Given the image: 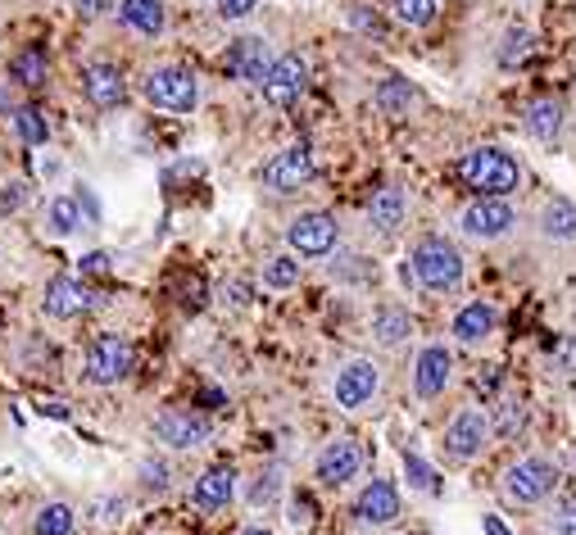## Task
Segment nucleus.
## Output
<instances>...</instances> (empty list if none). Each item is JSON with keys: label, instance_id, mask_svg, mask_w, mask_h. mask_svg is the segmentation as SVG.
I'll list each match as a JSON object with an SVG mask.
<instances>
[{"label": "nucleus", "instance_id": "obj_1", "mask_svg": "<svg viewBox=\"0 0 576 535\" xmlns=\"http://www.w3.org/2000/svg\"><path fill=\"white\" fill-rule=\"evenodd\" d=\"M459 177L476 196H508L522 182V168L508 151H500V145H476V151H467L459 160Z\"/></svg>", "mask_w": 576, "mask_h": 535}, {"label": "nucleus", "instance_id": "obj_2", "mask_svg": "<svg viewBox=\"0 0 576 535\" xmlns=\"http://www.w3.org/2000/svg\"><path fill=\"white\" fill-rule=\"evenodd\" d=\"M141 95L164 114H191L200 105V82L182 64H155V69H146V78H141Z\"/></svg>", "mask_w": 576, "mask_h": 535}, {"label": "nucleus", "instance_id": "obj_3", "mask_svg": "<svg viewBox=\"0 0 576 535\" xmlns=\"http://www.w3.org/2000/svg\"><path fill=\"white\" fill-rule=\"evenodd\" d=\"M409 264H413V281L422 290H454L463 281V255L445 236H422Z\"/></svg>", "mask_w": 576, "mask_h": 535}, {"label": "nucleus", "instance_id": "obj_4", "mask_svg": "<svg viewBox=\"0 0 576 535\" xmlns=\"http://www.w3.org/2000/svg\"><path fill=\"white\" fill-rule=\"evenodd\" d=\"M132 363H136L132 340H127V336H114V331L95 336L91 346H86V359H82L91 385H119V381L132 372Z\"/></svg>", "mask_w": 576, "mask_h": 535}, {"label": "nucleus", "instance_id": "obj_5", "mask_svg": "<svg viewBox=\"0 0 576 535\" xmlns=\"http://www.w3.org/2000/svg\"><path fill=\"white\" fill-rule=\"evenodd\" d=\"M554 485H558V463H549V459H522V463H513L508 472H504V495L513 500V504H541V500H549L554 495Z\"/></svg>", "mask_w": 576, "mask_h": 535}, {"label": "nucleus", "instance_id": "obj_6", "mask_svg": "<svg viewBox=\"0 0 576 535\" xmlns=\"http://www.w3.org/2000/svg\"><path fill=\"white\" fill-rule=\"evenodd\" d=\"M313 173H318L313 151H309V145H291V151H281V155H272L264 164L259 182H264V191H272V196H291V191L313 182Z\"/></svg>", "mask_w": 576, "mask_h": 535}, {"label": "nucleus", "instance_id": "obj_7", "mask_svg": "<svg viewBox=\"0 0 576 535\" xmlns=\"http://www.w3.org/2000/svg\"><path fill=\"white\" fill-rule=\"evenodd\" d=\"M459 227L472 240H500V236H508L517 227V214H513L508 196H482V200H472L459 214Z\"/></svg>", "mask_w": 576, "mask_h": 535}, {"label": "nucleus", "instance_id": "obj_8", "mask_svg": "<svg viewBox=\"0 0 576 535\" xmlns=\"http://www.w3.org/2000/svg\"><path fill=\"white\" fill-rule=\"evenodd\" d=\"M336 236H341V223L322 209H313V214L291 218V227H286V246H291L300 259H318L336 246Z\"/></svg>", "mask_w": 576, "mask_h": 535}, {"label": "nucleus", "instance_id": "obj_9", "mask_svg": "<svg viewBox=\"0 0 576 535\" xmlns=\"http://www.w3.org/2000/svg\"><path fill=\"white\" fill-rule=\"evenodd\" d=\"M155 441L160 445H168V450H196V445H205L209 441V418H200L196 409H168V413H160L155 418Z\"/></svg>", "mask_w": 576, "mask_h": 535}, {"label": "nucleus", "instance_id": "obj_10", "mask_svg": "<svg viewBox=\"0 0 576 535\" xmlns=\"http://www.w3.org/2000/svg\"><path fill=\"white\" fill-rule=\"evenodd\" d=\"M377 385H381V368L372 359H350L341 372H336V404H341L346 413H359L363 404H372L377 395Z\"/></svg>", "mask_w": 576, "mask_h": 535}, {"label": "nucleus", "instance_id": "obj_11", "mask_svg": "<svg viewBox=\"0 0 576 535\" xmlns=\"http://www.w3.org/2000/svg\"><path fill=\"white\" fill-rule=\"evenodd\" d=\"M259 86H264V101H268V105L286 110V105H296L300 95H305V86H309V64H305L300 55H277L272 69H268V78H264Z\"/></svg>", "mask_w": 576, "mask_h": 535}, {"label": "nucleus", "instance_id": "obj_12", "mask_svg": "<svg viewBox=\"0 0 576 535\" xmlns=\"http://www.w3.org/2000/svg\"><path fill=\"white\" fill-rule=\"evenodd\" d=\"M223 69L236 78V82H264L268 69H272V51H268V37H236L227 45V55H223Z\"/></svg>", "mask_w": 576, "mask_h": 535}, {"label": "nucleus", "instance_id": "obj_13", "mask_svg": "<svg viewBox=\"0 0 576 535\" xmlns=\"http://www.w3.org/2000/svg\"><path fill=\"white\" fill-rule=\"evenodd\" d=\"M491 441V418L486 413H476V409H463L450 426H445V454L454 463H472L476 454L486 450Z\"/></svg>", "mask_w": 576, "mask_h": 535}, {"label": "nucleus", "instance_id": "obj_14", "mask_svg": "<svg viewBox=\"0 0 576 535\" xmlns=\"http://www.w3.org/2000/svg\"><path fill=\"white\" fill-rule=\"evenodd\" d=\"M450 377H454V354L445 346H426L418 354V363H413V391H418V400H436L445 385H450Z\"/></svg>", "mask_w": 576, "mask_h": 535}, {"label": "nucleus", "instance_id": "obj_15", "mask_svg": "<svg viewBox=\"0 0 576 535\" xmlns=\"http://www.w3.org/2000/svg\"><path fill=\"white\" fill-rule=\"evenodd\" d=\"M359 467H363V445L350 441V435L331 441V445L318 454V481H327V485H346V481H354Z\"/></svg>", "mask_w": 576, "mask_h": 535}, {"label": "nucleus", "instance_id": "obj_16", "mask_svg": "<svg viewBox=\"0 0 576 535\" xmlns=\"http://www.w3.org/2000/svg\"><path fill=\"white\" fill-rule=\"evenodd\" d=\"M354 517L363 526H387L400 517V491L391 481H368L363 485V495L354 500Z\"/></svg>", "mask_w": 576, "mask_h": 535}, {"label": "nucleus", "instance_id": "obj_17", "mask_svg": "<svg viewBox=\"0 0 576 535\" xmlns=\"http://www.w3.org/2000/svg\"><path fill=\"white\" fill-rule=\"evenodd\" d=\"M82 91H86V101L95 110H114V105H123L127 82H123L119 64H86L82 69Z\"/></svg>", "mask_w": 576, "mask_h": 535}, {"label": "nucleus", "instance_id": "obj_18", "mask_svg": "<svg viewBox=\"0 0 576 535\" xmlns=\"http://www.w3.org/2000/svg\"><path fill=\"white\" fill-rule=\"evenodd\" d=\"M45 313L51 318H82L91 309V290L82 277H51V286H45Z\"/></svg>", "mask_w": 576, "mask_h": 535}, {"label": "nucleus", "instance_id": "obj_19", "mask_svg": "<svg viewBox=\"0 0 576 535\" xmlns=\"http://www.w3.org/2000/svg\"><path fill=\"white\" fill-rule=\"evenodd\" d=\"M404 218H409V196H404L400 186H381L377 196L368 200V223H372L381 236L400 232V227H404Z\"/></svg>", "mask_w": 576, "mask_h": 535}, {"label": "nucleus", "instance_id": "obj_20", "mask_svg": "<svg viewBox=\"0 0 576 535\" xmlns=\"http://www.w3.org/2000/svg\"><path fill=\"white\" fill-rule=\"evenodd\" d=\"M236 495V472L232 467H209L200 472V481L191 485V504L196 508H227Z\"/></svg>", "mask_w": 576, "mask_h": 535}, {"label": "nucleus", "instance_id": "obj_21", "mask_svg": "<svg viewBox=\"0 0 576 535\" xmlns=\"http://www.w3.org/2000/svg\"><path fill=\"white\" fill-rule=\"evenodd\" d=\"M119 23L136 37H160L164 32V0H119Z\"/></svg>", "mask_w": 576, "mask_h": 535}, {"label": "nucleus", "instance_id": "obj_22", "mask_svg": "<svg viewBox=\"0 0 576 535\" xmlns=\"http://www.w3.org/2000/svg\"><path fill=\"white\" fill-rule=\"evenodd\" d=\"M522 123H526V132H532L536 141L554 145L558 132H563V105L558 101H532V105H526V114H522Z\"/></svg>", "mask_w": 576, "mask_h": 535}, {"label": "nucleus", "instance_id": "obj_23", "mask_svg": "<svg viewBox=\"0 0 576 535\" xmlns=\"http://www.w3.org/2000/svg\"><path fill=\"white\" fill-rule=\"evenodd\" d=\"M372 336L381 340V346H404V340L413 336V318H409V309H400V305L377 309V313H372Z\"/></svg>", "mask_w": 576, "mask_h": 535}, {"label": "nucleus", "instance_id": "obj_24", "mask_svg": "<svg viewBox=\"0 0 576 535\" xmlns=\"http://www.w3.org/2000/svg\"><path fill=\"white\" fill-rule=\"evenodd\" d=\"M495 331V309L491 305H463L459 318H454V336L463 346H476V340H486Z\"/></svg>", "mask_w": 576, "mask_h": 535}, {"label": "nucleus", "instance_id": "obj_25", "mask_svg": "<svg viewBox=\"0 0 576 535\" xmlns=\"http://www.w3.org/2000/svg\"><path fill=\"white\" fill-rule=\"evenodd\" d=\"M541 232L549 240H576V205L572 200H549L541 214Z\"/></svg>", "mask_w": 576, "mask_h": 535}, {"label": "nucleus", "instance_id": "obj_26", "mask_svg": "<svg viewBox=\"0 0 576 535\" xmlns=\"http://www.w3.org/2000/svg\"><path fill=\"white\" fill-rule=\"evenodd\" d=\"M413 101H418V95H413V86H409L404 78H387V82L377 86V110H381V114H391V119L409 114Z\"/></svg>", "mask_w": 576, "mask_h": 535}, {"label": "nucleus", "instance_id": "obj_27", "mask_svg": "<svg viewBox=\"0 0 576 535\" xmlns=\"http://www.w3.org/2000/svg\"><path fill=\"white\" fill-rule=\"evenodd\" d=\"M45 69H51V64H45L41 45H28V51H19V55L10 60V78H14L19 86H41V82H45Z\"/></svg>", "mask_w": 576, "mask_h": 535}, {"label": "nucleus", "instance_id": "obj_28", "mask_svg": "<svg viewBox=\"0 0 576 535\" xmlns=\"http://www.w3.org/2000/svg\"><path fill=\"white\" fill-rule=\"evenodd\" d=\"M45 227H51L55 236H73L82 227V205L73 196H55L51 205H45Z\"/></svg>", "mask_w": 576, "mask_h": 535}, {"label": "nucleus", "instance_id": "obj_29", "mask_svg": "<svg viewBox=\"0 0 576 535\" xmlns=\"http://www.w3.org/2000/svg\"><path fill=\"white\" fill-rule=\"evenodd\" d=\"M264 286H272V290L300 286V259H296V250H291V255H277V259L264 264Z\"/></svg>", "mask_w": 576, "mask_h": 535}, {"label": "nucleus", "instance_id": "obj_30", "mask_svg": "<svg viewBox=\"0 0 576 535\" xmlns=\"http://www.w3.org/2000/svg\"><path fill=\"white\" fill-rule=\"evenodd\" d=\"M526 426V409H522V400H504L500 409H495V418H491V431L500 435V441H513V435Z\"/></svg>", "mask_w": 576, "mask_h": 535}, {"label": "nucleus", "instance_id": "obj_31", "mask_svg": "<svg viewBox=\"0 0 576 535\" xmlns=\"http://www.w3.org/2000/svg\"><path fill=\"white\" fill-rule=\"evenodd\" d=\"M73 508L69 504H45L41 517H37V535H69L73 531Z\"/></svg>", "mask_w": 576, "mask_h": 535}, {"label": "nucleus", "instance_id": "obj_32", "mask_svg": "<svg viewBox=\"0 0 576 535\" xmlns=\"http://www.w3.org/2000/svg\"><path fill=\"white\" fill-rule=\"evenodd\" d=\"M395 19L404 28H426L436 19V0H395Z\"/></svg>", "mask_w": 576, "mask_h": 535}, {"label": "nucleus", "instance_id": "obj_33", "mask_svg": "<svg viewBox=\"0 0 576 535\" xmlns=\"http://www.w3.org/2000/svg\"><path fill=\"white\" fill-rule=\"evenodd\" d=\"M526 55H532V32L526 28H513L508 37H504V51H500V64L504 69H517Z\"/></svg>", "mask_w": 576, "mask_h": 535}, {"label": "nucleus", "instance_id": "obj_34", "mask_svg": "<svg viewBox=\"0 0 576 535\" xmlns=\"http://www.w3.org/2000/svg\"><path fill=\"white\" fill-rule=\"evenodd\" d=\"M14 132H19L28 145H41V141H45V119H41L37 110H19V114H14Z\"/></svg>", "mask_w": 576, "mask_h": 535}, {"label": "nucleus", "instance_id": "obj_35", "mask_svg": "<svg viewBox=\"0 0 576 535\" xmlns=\"http://www.w3.org/2000/svg\"><path fill=\"white\" fill-rule=\"evenodd\" d=\"M277 481H281V472L277 467H268V472H259L255 476V485H250V504L259 508V504H272V495H277Z\"/></svg>", "mask_w": 576, "mask_h": 535}, {"label": "nucleus", "instance_id": "obj_36", "mask_svg": "<svg viewBox=\"0 0 576 535\" xmlns=\"http://www.w3.org/2000/svg\"><path fill=\"white\" fill-rule=\"evenodd\" d=\"M123 513H127V500H119V495L95 500V504H91V517H95V522H105V526H114Z\"/></svg>", "mask_w": 576, "mask_h": 535}, {"label": "nucleus", "instance_id": "obj_37", "mask_svg": "<svg viewBox=\"0 0 576 535\" xmlns=\"http://www.w3.org/2000/svg\"><path fill=\"white\" fill-rule=\"evenodd\" d=\"M404 472L413 476V485H418V491H436V472H431L418 454H404Z\"/></svg>", "mask_w": 576, "mask_h": 535}, {"label": "nucleus", "instance_id": "obj_38", "mask_svg": "<svg viewBox=\"0 0 576 535\" xmlns=\"http://www.w3.org/2000/svg\"><path fill=\"white\" fill-rule=\"evenodd\" d=\"M554 531H558V535H576V495H567V500L554 508Z\"/></svg>", "mask_w": 576, "mask_h": 535}, {"label": "nucleus", "instance_id": "obj_39", "mask_svg": "<svg viewBox=\"0 0 576 535\" xmlns=\"http://www.w3.org/2000/svg\"><path fill=\"white\" fill-rule=\"evenodd\" d=\"M214 6H218V19L236 23V19H246V14H255V6H259V0H214Z\"/></svg>", "mask_w": 576, "mask_h": 535}, {"label": "nucleus", "instance_id": "obj_40", "mask_svg": "<svg viewBox=\"0 0 576 535\" xmlns=\"http://www.w3.org/2000/svg\"><path fill=\"white\" fill-rule=\"evenodd\" d=\"M23 200H28V186H23V182H10L6 191H0V209H6V214L23 209Z\"/></svg>", "mask_w": 576, "mask_h": 535}, {"label": "nucleus", "instance_id": "obj_41", "mask_svg": "<svg viewBox=\"0 0 576 535\" xmlns=\"http://www.w3.org/2000/svg\"><path fill=\"white\" fill-rule=\"evenodd\" d=\"M141 481H146L151 491H164V485H168V463H141Z\"/></svg>", "mask_w": 576, "mask_h": 535}, {"label": "nucleus", "instance_id": "obj_42", "mask_svg": "<svg viewBox=\"0 0 576 535\" xmlns=\"http://www.w3.org/2000/svg\"><path fill=\"white\" fill-rule=\"evenodd\" d=\"M73 6H78V14H82V19H101L105 10H119L114 0H73Z\"/></svg>", "mask_w": 576, "mask_h": 535}, {"label": "nucleus", "instance_id": "obj_43", "mask_svg": "<svg viewBox=\"0 0 576 535\" xmlns=\"http://www.w3.org/2000/svg\"><path fill=\"white\" fill-rule=\"evenodd\" d=\"M82 272H86V277H105V272H110V255H105V250L86 255V259H82Z\"/></svg>", "mask_w": 576, "mask_h": 535}, {"label": "nucleus", "instance_id": "obj_44", "mask_svg": "<svg viewBox=\"0 0 576 535\" xmlns=\"http://www.w3.org/2000/svg\"><path fill=\"white\" fill-rule=\"evenodd\" d=\"M558 368H576V336H567L558 346Z\"/></svg>", "mask_w": 576, "mask_h": 535}, {"label": "nucleus", "instance_id": "obj_45", "mask_svg": "<svg viewBox=\"0 0 576 535\" xmlns=\"http://www.w3.org/2000/svg\"><path fill=\"white\" fill-rule=\"evenodd\" d=\"M309 513H313V508H309V500H296V504H291V522H296V526H305V522H309Z\"/></svg>", "mask_w": 576, "mask_h": 535}, {"label": "nucleus", "instance_id": "obj_46", "mask_svg": "<svg viewBox=\"0 0 576 535\" xmlns=\"http://www.w3.org/2000/svg\"><path fill=\"white\" fill-rule=\"evenodd\" d=\"M482 526H486V535H513V531H508V526H504L495 513H486V517H482Z\"/></svg>", "mask_w": 576, "mask_h": 535}, {"label": "nucleus", "instance_id": "obj_47", "mask_svg": "<svg viewBox=\"0 0 576 535\" xmlns=\"http://www.w3.org/2000/svg\"><path fill=\"white\" fill-rule=\"evenodd\" d=\"M227 296H232V305H250V290L246 286H227Z\"/></svg>", "mask_w": 576, "mask_h": 535}, {"label": "nucleus", "instance_id": "obj_48", "mask_svg": "<svg viewBox=\"0 0 576 535\" xmlns=\"http://www.w3.org/2000/svg\"><path fill=\"white\" fill-rule=\"evenodd\" d=\"M241 535H272V531H264V526H250V531H241Z\"/></svg>", "mask_w": 576, "mask_h": 535}]
</instances>
